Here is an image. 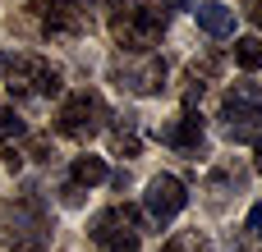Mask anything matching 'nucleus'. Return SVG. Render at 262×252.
I'll return each instance as SVG.
<instances>
[{"label": "nucleus", "instance_id": "nucleus-1", "mask_svg": "<svg viewBox=\"0 0 262 252\" xmlns=\"http://www.w3.org/2000/svg\"><path fill=\"white\" fill-rule=\"evenodd\" d=\"M106 23H111V37L124 55H147L166 32V14L147 0H115Z\"/></svg>", "mask_w": 262, "mask_h": 252}, {"label": "nucleus", "instance_id": "nucleus-2", "mask_svg": "<svg viewBox=\"0 0 262 252\" xmlns=\"http://www.w3.org/2000/svg\"><path fill=\"white\" fill-rule=\"evenodd\" d=\"M0 243L9 252H46L51 248V216L37 197L0 202Z\"/></svg>", "mask_w": 262, "mask_h": 252}, {"label": "nucleus", "instance_id": "nucleus-3", "mask_svg": "<svg viewBox=\"0 0 262 252\" xmlns=\"http://www.w3.org/2000/svg\"><path fill=\"white\" fill-rule=\"evenodd\" d=\"M106 124H111V110H106L101 92H92V87H83V92L64 96V101H60V110H55V133H60V138H69V142H92Z\"/></svg>", "mask_w": 262, "mask_h": 252}, {"label": "nucleus", "instance_id": "nucleus-4", "mask_svg": "<svg viewBox=\"0 0 262 252\" xmlns=\"http://www.w3.org/2000/svg\"><path fill=\"white\" fill-rule=\"evenodd\" d=\"M221 133L230 142H258L262 138V87L235 83L221 96Z\"/></svg>", "mask_w": 262, "mask_h": 252}, {"label": "nucleus", "instance_id": "nucleus-5", "mask_svg": "<svg viewBox=\"0 0 262 252\" xmlns=\"http://www.w3.org/2000/svg\"><path fill=\"white\" fill-rule=\"evenodd\" d=\"M0 69L9 73V92L14 96H32V101H41V96H55L60 92V69L51 64V60H41V55H5L0 60Z\"/></svg>", "mask_w": 262, "mask_h": 252}, {"label": "nucleus", "instance_id": "nucleus-6", "mask_svg": "<svg viewBox=\"0 0 262 252\" xmlns=\"http://www.w3.org/2000/svg\"><path fill=\"white\" fill-rule=\"evenodd\" d=\"M111 83L120 92H134V96H161L166 87V64L161 55H115L111 60Z\"/></svg>", "mask_w": 262, "mask_h": 252}, {"label": "nucleus", "instance_id": "nucleus-7", "mask_svg": "<svg viewBox=\"0 0 262 252\" xmlns=\"http://www.w3.org/2000/svg\"><path fill=\"white\" fill-rule=\"evenodd\" d=\"M143 239V216L134 207H106L101 216H92V243L106 252H138Z\"/></svg>", "mask_w": 262, "mask_h": 252}, {"label": "nucleus", "instance_id": "nucleus-8", "mask_svg": "<svg viewBox=\"0 0 262 252\" xmlns=\"http://www.w3.org/2000/svg\"><path fill=\"white\" fill-rule=\"evenodd\" d=\"M143 207H147V220H152V225H170V220L189 207V193H184V184H180L175 174H157V179L147 184V193H143Z\"/></svg>", "mask_w": 262, "mask_h": 252}, {"label": "nucleus", "instance_id": "nucleus-9", "mask_svg": "<svg viewBox=\"0 0 262 252\" xmlns=\"http://www.w3.org/2000/svg\"><path fill=\"white\" fill-rule=\"evenodd\" d=\"M37 18H41V32L46 37H60V41L88 32V9L78 0H41L37 5Z\"/></svg>", "mask_w": 262, "mask_h": 252}, {"label": "nucleus", "instance_id": "nucleus-10", "mask_svg": "<svg viewBox=\"0 0 262 252\" xmlns=\"http://www.w3.org/2000/svg\"><path fill=\"white\" fill-rule=\"evenodd\" d=\"M161 142L175 147V152H198V147H203V115H198V110H184L180 119H170V124L161 129Z\"/></svg>", "mask_w": 262, "mask_h": 252}, {"label": "nucleus", "instance_id": "nucleus-11", "mask_svg": "<svg viewBox=\"0 0 262 252\" xmlns=\"http://www.w3.org/2000/svg\"><path fill=\"white\" fill-rule=\"evenodd\" d=\"M207 193H212V207L221 211L230 197H239V193H244V170H239V165H216V170H212V179H207Z\"/></svg>", "mask_w": 262, "mask_h": 252}, {"label": "nucleus", "instance_id": "nucleus-12", "mask_svg": "<svg viewBox=\"0 0 262 252\" xmlns=\"http://www.w3.org/2000/svg\"><path fill=\"white\" fill-rule=\"evenodd\" d=\"M193 14H198V28L207 32V37H230L235 32V9H226V5H193Z\"/></svg>", "mask_w": 262, "mask_h": 252}, {"label": "nucleus", "instance_id": "nucleus-13", "mask_svg": "<svg viewBox=\"0 0 262 252\" xmlns=\"http://www.w3.org/2000/svg\"><path fill=\"white\" fill-rule=\"evenodd\" d=\"M115 124H111V147H115V156H138V147H143V138H138V115H111Z\"/></svg>", "mask_w": 262, "mask_h": 252}, {"label": "nucleus", "instance_id": "nucleus-14", "mask_svg": "<svg viewBox=\"0 0 262 252\" xmlns=\"http://www.w3.org/2000/svg\"><path fill=\"white\" fill-rule=\"evenodd\" d=\"M74 184H78V188L106 184V161H101V156H74Z\"/></svg>", "mask_w": 262, "mask_h": 252}, {"label": "nucleus", "instance_id": "nucleus-15", "mask_svg": "<svg viewBox=\"0 0 262 252\" xmlns=\"http://www.w3.org/2000/svg\"><path fill=\"white\" fill-rule=\"evenodd\" d=\"M235 64H239L244 73H253L262 64V41L258 37H235Z\"/></svg>", "mask_w": 262, "mask_h": 252}, {"label": "nucleus", "instance_id": "nucleus-16", "mask_svg": "<svg viewBox=\"0 0 262 252\" xmlns=\"http://www.w3.org/2000/svg\"><path fill=\"white\" fill-rule=\"evenodd\" d=\"M161 252H207V243H203V234H198V230H180L175 239H166V243H161Z\"/></svg>", "mask_w": 262, "mask_h": 252}, {"label": "nucleus", "instance_id": "nucleus-17", "mask_svg": "<svg viewBox=\"0 0 262 252\" xmlns=\"http://www.w3.org/2000/svg\"><path fill=\"white\" fill-rule=\"evenodd\" d=\"M14 138H23V119L14 110H0V147H9Z\"/></svg>", "mask_w": 262, "mask_h": 252}, {"label": "nucleus", "instance_id": "nucleus-18", "mask_svg": "<svg viewBox=\"0 0 262 252\" xmlns=\"http://www.w3.org/2000/svg\"><path fill=\"white\" fill-rule=\"evenodd\" d=\"M244 14H249L253 28H262V0H244Z\"/></svg>", "mask_w": 262, "mask_h": 252}, {"label": "nucleus", "instance_id": "nucleus-19", "mask_svg": "<svg viewBox=\"0 0 262 252\" xmlns=\"http://www.w3.org/2000/svg\"><path fill=\"white\" fill-rule=\"evenodd\" d=\"M249 230H253V239H262V202L249 211Z\"/></svg>", "mask_w": 262, "mask_h": 252}, {"label": "nucleus", "instance_id": "nucleus-20", "mask_svg": "<svg viewBox=\"0 0 262 252\" xmlns=\"http://www.w3.org/2000/svg\"><path fill=\"white\" fill-rule=\"evenodd\" d=\"M166 9H193V0H161Z\"/></svg>", "mask_w": 262, "mask_h": 252}, {"label": "nucleus", "instance_id": "nucleus-21", "mask_svg": "<svg viewBox=\"0 0 262 252\" xmlns=\"http://www.w3.org/2000/svg\"><path fill=\"white\" fill-rule=\"evenodd\" d=\"M253 170L262 174V138H258V147H253Z\"/></svg>", "mask_w": 262, "mask_h": 252}]
</instances>
